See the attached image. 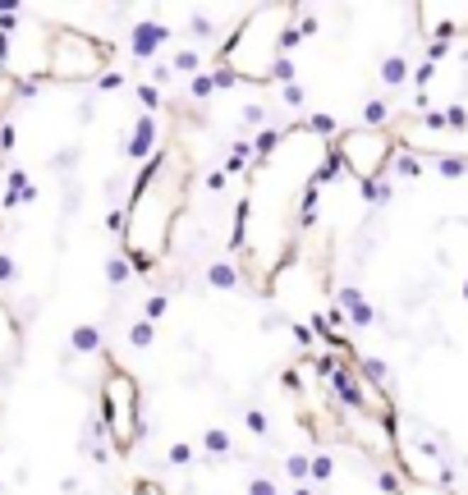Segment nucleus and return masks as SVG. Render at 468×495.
<instances>
[{
    "mask_svg": "<svg viewBox=\"0 0 468 495\" xmlns=\"http://www.w3.org/2000/svg\"><path fill=\"white\" fill-rule=\"evenodd\" d=\"M184 193H189V161L184 152H161L147 174H143L138 193H133L129 220H124V248L138 261H161L174 239L184 211Z\"/></svg>",
    "mask_w": 468,
    "mask_h": 495,
    "instance_id": "f257e3e1",
    "label": "nucleus"
},
{
    "mask_svg": "<svg viewBox=\"0 0 468 495\" xmlns=\"http://www.w3.org/2000/svg\"><path fill=\"white\" fill-rule=\"evenodd\" d=\"M101 399H106V431L120 450H129L138 440V422H143V404H138V381L129 372H106L101 385Z\"/></svg>",
    "mask_w": 468,
    "mask_h": 495,
    "instance_id": "f03ea898",
    "label": "nucleus"
},
{
    "mask_svg": "<svg viewBox=\"0 0 468 495\" xmlns=\"http://www.w3.org/2000/svg\"><path fill=\"white\" fill-rule=\"evenodd\" d=\"M106 64V51L96 37L87 33H51V46H46V64L42 69L51 79H92Z\"/></svg>",
    "mask_w": 468,
    "mask_h": 495,
    "instance_id": "7ed1b4c3",
    "label": "nucleus"
},
{
    "mask_svg": "<svg viewBox=\"0 0 468 495\" xmlns=\"http://www.w3.org/2000/svg\"><path fill=\"white\" fill-rule=\"evenodd\" d=\"M390 152H395V142H390L381 129H354V133L340 138V161L349 165L354 179H377V174L386 170Z\"/></svg>",
    "mask_w": 468,
    "mask_h": 495,
    "instance_id": "20e7f679",
    "label": "nucleus"
}]
</instances>
